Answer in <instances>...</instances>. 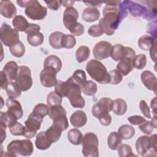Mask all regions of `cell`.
I'll use <instances>...</instances> for the list:
<instances>
[{
  "mask_svg": "<svg viewBox=\"0 0 157 157\" xmlns=\"http://www.w3.org/2000/svg\"><path fill=\"white\" fill-rule=\"evenodd\" d=\"M102 13L103 17L99 20V25L107 36L114 34L121 20L127 15L125 5L121 1L106 2Z\"/></svg>",
  "mask_w": 157,
  "mask_h": 157,
  "instance_id": "obj_1",
  "label": "cell"
},
{
  "mask_svg": "<svg viewBox=\"0 0 157 157\" xmlns=\"http://www.w3.org/2000/svg\"><path fill=\"white\" fill-rule=\"evenodd\" d=\"M86 71L89 75L97 82L107 84L110 82V76L105 66L97 59H91L86 66Z\"/></svg>",
  "mask_w": 157,
  "mask_h": 157,
  "instance_id": "obj_2",
  "label": "cell"
},
{
  "mask_svg": "<svg viewBox=\"0 0 157 157\" xmlns=\"http://www.w3.org/2000/svg\"><path fill=\"white\" fill-rule=\"evenodd\" d=\"M17 3L21 7L25 8V15L31 20H41L47 15V8L42 6L36 0L17 1Z\"/></svg>",
  "mask_w": 157,
  "mask_h": 157,
  "instance_id": "obj_3",
  "label": "cell"
},
{
  "mask_svg": "<svg viewBox=\"0 0 157 157\" xmlns=\"http://www.w3.org/2000/svg\"><path fill=\"white\" fill-rule=\"evenodd\" d=\"M7 150L13 156H29L32 155L34 147L32 142L28 139L14 140L7 145Z\"/></svg>",
  "mask_w": 157,
  "mask_h": 157,
  "instance_id": "obj_4",
  "label": "cell"
},
{
  "mask_svg": "<svg viewBox=\"0 0 157 157\" xmlns=\"http://www.w3.org/2000/svg\"><path fill=\"white\" fill-rule=\"evenodd\" d=\"M82 154L85 157H98L99 156V140L93 132H87L82 137Z\"/></svg>",
  "mask_w": 157,
  "mask_h": 157,
  "instance_id": "obj_5",
  "label": "cell"
},
{
  "mask_svg": "<svg viewBox=\"0 0 157 157\" xmlns=\"http://www.w3.org/2000/svg\"><path fill=\"white\" fill-rule=\"evenodd\" d=\"M153 148L156 151V134L150 137L147 136H140L136 142V149L139 155L145 156L149 150Z\"/></svg>",
  "mask_w": 157,
  "mask_h": 157,
  "instance_id": "obj_6",
  "label": "cell"
},
{
  "mask_svg": "<svg viewBox=\"0 0 157 157\" xmlns=\"http://www.w3.org/2000/svg\"><path fill=\"white\" fill-rule=\"evenodd\" d=\"M0 39L6 46L10 47L19 41L18 31L12 28L9 25L4 23L0 28Z\"/></svg>",
  "mask_w": 157,
  "mask_h": 157,
  "instance_id": "obj_7",
  "label": "cell"
},
{
  "mask_svg": "<svg viewBox=\"0 0 157 157\" xmlns=\"http://www.w3.org/2000/svg\"><path fill=\"white\" fill-rule=\"evenodd\" d=\"M15 82L18 85L21 91H26L31 88L33 85V79L31 70L28 66H19Z\"/></svg>",
  "mask_w": 157,
  "mask_h": 157,
  "instance_id": "obj_8",
  "label": "cell"
},
{
  "mask_svg": "<svg viewBox=\"0 0 157 157\" xmlns=\"http://www.w3.org/2000/svg\"><path fill=\"white\" fill-rule=\"evenodd\" d=\"M113 101L109 98H102L92 107L91 112L94 117L99 119L112 110Z\"/></svg>",
  "mask_w": 157,
  "mask_h": 157,
  "instance_id": "obj_9",
  "label": "cell"
},
{
  "mask_svg": "<svg viewBox=\"0 0 157 157\" xmlns=\"http://www.w3.org/2000/svg\"><path fill=\"white\" fill-rule=\"evenodd\" d=\"M57 71L51 67H44L43 70L40 74V81L42 85L47 88L55 86Z\"/></svg>",
  "mask_w": 157,
  "mask_h": 157,
  "instance_id": "obj_10",
  "label": "cell"
},
{
  "mask_svg": "<svg viewBox=\"0 0 157 157\" xmlns=\"http://www.w3.org/2000/svg\"><path fill=\"white\" fill-rule=\"evenodd\" d=\"M127 55L136 56V52L132 48L124 47L120 44H115L112 47L110 56L114 61H120Z\"/></svg>",
  "mask_w": 157,
  "mask_h": 157,
  "instance_id": "obj_11",
  "label": "cell"
},
{
  "mask_svg": "<svg viewBox=\"0 0 157 157\" xmlns=\"http://www.w3.org/2000/svg\"><path fill=\"white\" fill-rule=\"evenodd\" d=\"M112 45L107 41H100L98 42L93 49V54L97 60H102L110 56Z\"/></svg>",
  "mask_w": 157,
  "mask_h": 157,
  "instance_id": "obj_12",
  "label": "cell"
},
{
  "mask_svg": "<svg viewBox=\"0 0 157 157\" xmlns=\"http://www.w3.org/2000/svg\"><path fill=\"white\" fill-rule=\"evenodd\" d=\"M78 13L73 7L66 8L63 17V21L64 26L71 31L77 24Z\"/></svg>",
  "mask_w": 157,
  "mask_h": 157,
  "instance_id": "obj_13",
  "label": "cell"
},
{
  "mask_svg": "<svg viewBox=\"0 0 157 157\" xmlns=\"http://www.w3.org/2000/svg\"><path fill=\"white\" fill-rule=\"evenodd\" d=\"M135 56L127 55L121 59L117 65V70L123 76H126L134 69L133 59Z\"/></svg>",
  "mask_w": 157,
  "mask_h": 157,
  "instance_id": "obj_14",
  "label": "cell"
},
{
  "mask_svg": "<svg viewBox=\"0 0 157 157\" xmlns=\"http://www.w3.org/2000/svg\"><path fill=\"white\" fill-rule=\"evenodd\" d=\"M140 79L147 89L153 91L155 94L156 93L157 80L153 73L149 71H145L141 74Z\"/></svg>",
  "mask_w": 157,
  "mask_h": 157,
  "instance_id": "obj_15",
  "label": "cell"
},
{
  "mask_svg": "<svg viewBox=\"0 0 157 157\" xmlns=\"http://www.w3.org/2000/svg\"><path fill=\"white\" fill-rule=\"evenodd\" d=\"M6 105L7 107V112L14 115L17 120L20 119L23 115L22 107L19 101L15 99L8 98L6 100Z\"/></svg>",
  "mask_w": 157,
  "mask_h": 157,
  "instance_id": "obj_16",
  "label": "cell"
},
{
  "mask_svg": "<svg viewBox=\"0 0 157 157\" xmlns=\"http://www.w3.org/2000/svg\"><path fill=\"white\" fill-rule=\"evenodd\" d=\"M0 12L2 16L7 18L15 17L17 14V8L10 1H1Z\"/></svg>",
  "mask_w": 157,
  "mask_h": 157,
  "instance_id": "obj_17",
  "label": "cell"
},
{
  "mask_svg": "<svg viewBox=\"0 0 157 157\" xmlns=\"http://www.w3.org/2000/svg\"><path fill=\"white\" fill-rule=\"evenodd\" d=\"M18 69L19 67L16 62L14 61H10L5 64L2 71L7 76L9 81L12 82L17 78Z\"/></svg>",
  "mask_w": 157,
  "mask_h": 157,
  "instance_id": "obj_18",
  "label": "cell"
},
{
  "mask_svg": "<svg viewBox=\"0 0 157 157\" xmlns=\"http://www.w3.org/2000/svg\"><path fill=\"white\" fill-rule=\"evenodd\" d=\"M87 121V116L82 110H76L70 117V122L74 128H81L85 125Z\"/></svg>",
  "mask_w": 157,
  "mask_h": 157,
  "instance_id": "obj_19",
  "label": "cell"
},
{
  "mask_svg": "<svg viewBox=\"0 0 157 157\" xmlns=\"http://www.w3.org/2000/svg\"><path fill=\"white\" fill-rule=\"evenodd\" d=\"M43 119L44 118L39 117L32 112L29 114L28 119L25 122V127L29 129L37 131L40 128V125Z\"/></svg>",
  "mask_w": 157,
  "mask_h": 157,
  "instance_id": "obj_20",
  "label": "cell"
},
{
  "mask_svg": "<svg viewBox=\"0 0 157 157\" xmlns=\"http://www.w3.org/2000/svg\"><path fill=\"white\" fill-rule=\"evenodd\" d=\"M63 129L58 124L53 123L52 126L45 131L47 137L50 142H56L60 138Z\"/></svg>",
  "mask_w": 157,
  "mask_h": 157,
  "instance_id": "obj_21",
  "label": "cell"
},
{
  "mask_svg": "<svg viewBox=\"0 0 157 157\" xmlns=\"http://www.w3.org/2000/svg\"><path fill=\"white\" fill-rule=\"evenodd\" d=\"M82 17L85 21L94 22L99 18L100 12L96 7H87L84 9Z\"/></svg>",
  "mask_w": 157,
  "mask_h": 157,
  "instance_id": "obj_22",
  "label": "cell"
},
{
  "mask_svg": "<svg viewBox=\"0 0 157 157\" xmlns=\"http://www.w3.org/2000/svg\"><path fill=\"white\" fill-rule=\"evenodd\" d=\"M126 8H128L131 13V14L134 16H142L146 15L147 9L144 6H142L139 4H136L134 2H132L130 1H123Z\"/></svg>",
  "mask_w": 157,
  "mask_h": 157,
  "instance_id": "obj_23",
  "label": "cell"
},
{
  "mask_svg": "<svg viewBox=\"0 0 157 157\" xmlns=\"http://www.w3.org/2000/svg\"><path fill=\"white\" fill-rule=\"evenodd\" d=\"M52 143L46 136L45 131H41L37 134L35 145L37 149L45 150L51 146Z\"/></svg>",
  "mask_w": 157,
  "mask_h": 157,
  "instance_id": "obj_24",
  "label": "cell"
},
{
  "mask_svg": "<svg viewBox=\"0 0 157 157\" xmlns=\"http://www.w3.org/2000/svg\"><path fill=\"white\" fill-rule=\"evenodd\" d=\"M44 67H51L58 72L62 67V62L60 58L54 55L48 56L44 60Z\"/></svg>",
  "mask_w": 157,
  "mask_h": 157,
  "instance_id": "obj_25",
  "label": "cell"
},
{
  "mask_svg": "<svg viewBox=\"0 0 157 157\" xmlns=\"http://www.w3.org/2000/svg\"><path fill=\"white\" fill-rule=\"evenodd\" d=\"M127 109L128 105L126 101L124 99L121 98H117L113 101L112 111L115 115H124L126 112Z\"/></svg>",
  "mask_w": 157,
  "mask_h": 157,
  "instance_id": "obj_26",
  "label": "cell"
},
{
  "mask_svg": "<svg viewBox=\"0 0 157 157\" xmlns=\"http://www.w3.org/2000/svg\"><path fill=\"white\" fill-rule=\"evenodd\" d=\"M63 35L64 34L59 31H55L50 35L48 41L52 48L55 49H60L62 48L61 42Z\"/></svg>",
  "mask_w": 157,
  "mask_h": 157,
  "instance_id": "obj_27",
  "label": "cell"
},
{
  "mask_svg": "<svg viewBox=\"0 0 157 157\" xmlns=\"http://www.w3.org/2000/svg\"><path fill=\"white\" fill-rule=\"evenodd\" d=\"M121 138L117 132H112L109 134L107 137V144L109 147L113 150L118 149L119 146L121 144Z\"/></svg>",
  "mask_w": 157,
  "mask_h": 157,
  "instance_id": "obj_28",
  "label": "cell"
},
{
  "mask_svg": "<svg viewBox=\"0 0 157 157\" xmlns=\"http://www.w3.org/2000/svg\"><path fill=\"white\" fill-rule=\"evenodd\" d=\"M83 135L81 131L76 128L70 129L67 132V139L69 142L74 145H80L82 143Z\"/></svg>",
  "mask_w": 157,
  "mask_h": 157,
  "instance_id": "obj_29",
  "label": "cell"
},
{
  "mask_svg": "<svg viewBox=\"0 0 157 157\" xmlns=\"http://www.w3.org/2000/svg\"><path fill=\"white\" fill-rule=\"evenodd\" d=\"M118 134L123 139H130L134 136L135 129L131 125L123 124L118 128Z\"/></svg>",
  "mask_w": 157,
  "mask_h": 157,
  "instance_id": "obj_30",
  "label": "cell"
},
{
  "mask_svg": "<svg viewBox=\"0 0 157 157\" xmlns=\"http://www.w3.org/2000/svg\"><path fill=\"white\" fill-rule=\"evenodd\" d=\"M29 24L27 20L22 15H16L12 20V25L14 29L18 31H25L29 26Z\"/></svg>",
  "mask_w": 157,
  "mask_h": 157,
  "instance_id": "obj_31",
  "label": "cell"
},
{
  "mask_svg": "<svg viewBox=\"0 0 157 157\" xmlns=\"http://www.w3.org/2000/svg\"><path fill=\"white\" fill-rule=\"evenodd\" d=\"M156 40V39L151 36L144 35L139 39L138 45L142 50H149Z\"/></svg>",
  "mask_w": 157,
  "mask_h": 157,
  "instance_id": "obj_32",
  "label": "cell"
},
{
  "mask_svg": "<svg viewBox=\"0 0 157 157\" xmlns=\"http://www.w3.org/2000/svg\"><path fill=\"white\" fill-rule=\"evenodd\" d=\"M7 94L10 99H16L21 96V90L16 82H9L8 86L6 89Z\"/></svg>",
  "mask_w": 157,
  "mask_h": 157,
  "instance_id": "obj_33",
  "label": "cell"
},
{
  "mask_svg": "<svg viewBox=\"0 0 157 157\" xmlns=\"http://www.w3.org/2000/svg\"><path fill=\"white\" fill-rule=\"evenodd\" d=\"M27 40L30 45L37 47L42 44L44 42V35L40 31L28 34Z\"/></svg>",
  "mask_w": 157,
  "mask_h": 157,
  "instance_id": "obj_34",
  "label": "cell"
},
{
  "mask_svg": "<svg viewBox=\"0 0 157 157\" xmlns=\"http://www.w3.org/2000/svg\"><path fill=\"white\" fill-rule=\"evenodd\" d=\"M90 50L88 47L82 45L79 47L75 52V58L77 61L80 63L86 61L90 56Z\"/></svg>",
  "mask_w": 157,
  "mask_h": 157,
  "instance_id": "obj_35",
  "label": "cell"
},
{
  "mask_svg": "<svg viewBox=\"0 0 157 157\" xmlns=\"http://www.w3.org/2000/svg\"><path fill=\"white\" fill-rule=\"evenodd\" d=\"M82 92L88 96L94 95L98 90V86L95 82L92 80L86 81L81 87Z\"/></svg>",
  "mask_w": 157,
  "mask_h": 157,
  "instance_id": "obj_36",
  "label": "cell"
},
{
  "mask_svg": "<svg viewBox=\"0 0 157 157\" xmlns=\"http://www.w3.org/2000/svg\"><path fill=\"white\" fill-rule=\"evenodd\" d=\"M49 117L52 120H55L63 115H66V111L61 105H57L49 107Z\"/></svg>",
  "mask_w": 157,
  "mask_h": 157,
  "instance_id": "obj_37",
  "label": "cell"
},
{
  "mask_svg": "<svg viewBox=\"0 0 157 157\" xmlns=\"http://www.w3.org/2000/svg\"><path fill=\"white\" fill-rule=\"evenodd\" d=\"M9 50L11 54L17 58L21 57L24 55L25 52V47L21 41H18L15 44L9 47Z\"/></svg>",
  "mask_w": 157,
  "mask_h": 157,
  "instance_id": "obj_38",
  "label": "cell"
},
{
  "mask_svg": "<svg viewBox=\"0 0 157 157\" xmlns=\"http://www.w3.org/2000/svg\"><path fill=\"white\" fill-rule=\"evenodd\" d=\"M8 128H9V131L10 134L13 136H23L25 126H24L22 124L20 123L19 122L15 121L12 124H10Z\"/></svg>",
  "mask_w": 157,
  "mask_h": 157,
  "instance_id": "obj_39",
  "label": "cell"
},
{
  "mask_svg": "<svg viewBox=\"0 0 157 157\" xmlns=\"http://www.w3.org/2000/svg\"><path fill=\"white\" fill-rule=\"evenodd\" d=\"M62 98L55 91H51L47 95V102L49 107L61 105L62 103Z\"/></svg>",
  "mask_w": 157,
  "mask_h": 157,
  "instance_id": "obj_40",
  "label": "cell"
},
{
  "mask_svg": "<svg viewBox=\"0 0 157 157\" xmlns=\"http://www.w3.org/2000/svg\"><path fill=\"white\" fill-rule=\"evenodd\" d=\"M71 77L72 78L73 80L80 86V88L86 82L85 72L84 71L81 69H77L75 71Z\"/></svg>",
  "mask_w": 157,
  "mask_h": 157,
  "instance_id": "obj_41",
  "label": "cell"
},
{
  "mask_svg": "<svg viewBox=\"0 0 157 157\" xmlns=\"http://www.w3.org/2000/svg\"><path fill=\"white\" fill-rule=\"evenodd\" d=\"M76 44V39L73 35L71 34H64L62 37V48H72Z\"/></svg>",
  "mask_w": 157,
  "mask_h": 157,
  "instance_id": "obj_42",
  "label": "cell"
},
{
  "mask_svg": "<svg viewBox=\"0 0 157 157\" xmlns=\"http://www.w3.org/2000/svg\"><path fill=\"white\" fill-rule=\"evenodd\" d=\"M49 110H50V107L48 105L40 103L37 104L34 107L33 113L39 117L44 118V117L48 115Z\"/></svg>",
  "mask_w": 157,
  "mask_h": 157,
  "instance_id": "obj_43",
  "label": "cell"
},
{
  "mask_svg": "<svg viewBox=\"0 0 157 157\" xmlns=\"http://www.w3.org/2000/svg\"><path fill=\"white\" fill-rule=\"evenodd\" d=\"M147 64V57L144 54H139L136 55L133 59V65L134 67L137 69H144Z\"/></svg>",
  "mask_w": 157,
  "mask_h": 157,
  "instance_id": "obj_44",
  "label": "cell"
},
{
  "mask_svg": "<svg viewBox=\"0 0 157 157\" xmlns=\"http://www.w3.org/2000/svg\"><path fill=\"white\" fill-rule=\"evenodd\" d=\"M71 105L74 108L82 109L85 105V101L81 94L74 95L69 98Z\"/></svg>",
  "mask_w": 157,
  "mask_h": 157,
  "instance_id": "obj_45",
  "label": "cell"
},
{
  "mask_svg": "<svg viewBox=\"0 0 157 157\" xmlns=\"http://www.w3.org/2000/svg\"><path fill=\"white\" fill-rule=\"evenodd\" d=\"M117 150L118 155L120 157L136 156L133 153L131 147L128 144H121Z\"/></svg>",
  "mask_w": 157,
  "mask_h": 157,
  "instance_id": "obj_46",
  "label": "cell"
},
{
  "mask_svg": "<svg viewBox=\"0 0 157 157\" xmlns=\"http://www.w3.org/2000/svg\"><path fill=\"white\" fill-rule=\"evenodd\" d=\"M17 120V119L16 118V117L12 114H11L10 113L8 112L7 111L6 112H0V121L4 123L7 126V127L10 124H12V123H13Z\"/></svg>",
  "mask_w": 157,
  "mask_h": 157,
  "instance_id": "obj_47",
  "label": "cell"
},
{
  "mask_svg": "<svg viewBox=\"0 0 157 157\" xmlns=\"http://www.w3.org/2000/svg\"><path fill=\"white\" fill-rule=\"evenodd\" d=\"M110 76V83L112 85H117L119 84L122 79L123 77L121 73L117 69L112 70L109 72Z\"/></svg>",
  "mask_w": 157,
  "mask_h": 157,
  "instance_id": "obj_48",
  "label": "cell"
},
{
  "mask_svg": "<svg viewBox=\"0 0 157 157\" xmlns=\"http://www.w3.org/2000/svg\"><path fill=\"white\" fill-rule=\"evenodd\" d=\"M88 33L92 37H99L104 33L102 28L99 25H94L90 27Z\"/></svg>",
  "mask_w": 157,
  "mask_h": 157,
  "instance_id": "obj_49",
  "label": "cell"
},
{
  "mask_svg": "<svg viewBox=\"0 0 157 157\" xmlns=\"http://www.w3.org/2000/svg\"><path fill=\"white\" fill-rule=\"evenodd\" d=\"M139 128L146 135L151 134L153 130V126L150 121H146L144 123L139 124Z\"/></svg>",
  "mask_w": 157,
  "mask_h": 157,
  "instance_id": "obj_50",
  "label": "cell"
},
{
  "mask_svg": "<svg viewBox=\"0 0 157 157\" xmlns=\"http://www.w3.org/2000/svg\"><path fill=\"white\" fill-rule=\"evenodd\" d=\"M139 108L142 113V114L147 118H151V115H150V108L148 106L147 104L144 100H141L139 102Z\"/></svg>",
  "mask_w": 157,
  "mask_h": 157,
  "instance_id": "obj_51",
  "label": "cell"
},
{
  "mask_svg": "<svg viewBox=\"0 0 157 157\" xmlns=\"http://www.w3.org/2000/svg\"><path fill=\"white\" fill-rule=\"evenodd\" d=\"M128 120L132 125H139L147 121L145 118L140 115H132L129 117Z\"/></svg>",
  "mask_w": 157,
  "mask_h": 157,
  "instance_id": "obj_52",
  "label": "cell"
},
{
  "mask_svg": "<svg viewBox=\"0 0 157 157\" xmlns=\"http://www.w3.org/2000/svg\"><path fill=\"white\" fill-rule=\"evenodd\" d=\"M85 31L84 26L80 23H77V24L75 26V27L70 31L71 33L73 36H79L83 34Z\"/></svg>",
  "mask_w": 157,
  "mask_h": 157,
  "instance_id": "obj_53",
  "label": "cell"
},
{
  "mask_svg": "<svg viewBox=\"0 0 157 157\" xmlns=\"http://www.w3.org/2000/svg\"><path fill=\"white\" fill-rule=\"evenodd\" d=\"M40 27L39 25L34 24V23H29V26L26 28V29L25 31V33H26L27 34H32L36 32H39L40 31Z\"/></svg>",
  "mask_w": 157,
  "mask_h": 157,
  "instance_id": "obj_54",
  "label": "cell"
},
{
  "mask_svg": "<svg viewBox=\"0 0 157 157\" xmlns=\"http://www.w3.org/2000/svg\"><path fill=\"white\" fill-rule=\"evenodd\" d=\"M45 2L47 4L48 7L52 10H57L61 5V1H47Z\"/></svg>",
  "mask_w": 157,
  "mask_h": 157,
  "instance_id": "obj_55",
  "label": "cell"
},
{
  "mask_svg": "<svg viewBox=\"0 0 157 157\" xmlns=\"http://www.w3.org/2000/svg\"><path fill=\"white\" fill-rule=\"evenodd\" d=\"M99 120L101 124L105 126L110 125L112 122V117L109 113L105 114V115L101 117Z\"/></svg>",
  "mask_w": 157,
  "mask_h": 157,
  "instance_id": "obj_56",
  "label": "cell"
},
{
  "mask_svg": "<svg viewBox=\"0 0 157 157\" xmlns=\"http://www.w3.org/2000/svg\"><path fill=\"white\" fill-rule=\"evenodd\" d=\"M1 75V88L2 90H6L9 85V80L2 71L0 72Z\"/></svg>",
  "mask_w": 157,
  "mask_h": 157,
  "instance_id": "obj_57",
  "label": "cell"
},
{
  "mask_svg": "<svg viewBox=\"0 0 157 157\" xmlns=\"http://www.w3.org/2000/svg\"><path fill=\"white\" fill-rule=\"evenodd\" d=\"M7 126L3 122L0 121V127H1V142L2 143L4 139H6V127Z\"/></svg>",
  "mask_w": 157,
  "mask_h": 157,
  "instance_id": "obj_58",
  "label": "cell"
},
{
  "mask_svg": "<svg viewBox=\"0 0 157 157\" xmlns=\"http://www.w3.org/2000/svg\"><path fill=\"white\" fill-rule=\"evenodd\" d=\"M149 50L151 59H153V61L155 62L156 59V40L154 42V44H153V45L151 46Z\"/></svg>",
  "mask_w": 157,
  "mask_h": 157,
  "instance_id": "obj_59",
  "label": "cell"
},
{
  "mask_svg": "<svg viewBox=\"0 0 157 157\" xmlns=\"http://www.w3.org/2000/svg\"><path fill=\"white\" fill-rule=\"evenodd\" d=\"M84 3L86 4L88 6H89V7H94L95 6H99L100 7L102 4L101 2H95V1H84Z\"/></svg>",
  "mask_w": 157,
  "mask_h": 157,
  "instance_id": "obj_60",
  "label": "cell"
},
{
  "mask_svg": "<svg viewBox=\"0 0 157 157\" xmlns=\"http://www.w3.org/2000/svg\"><path fill=\"white\" fill-rule=\"evenodd\" d=\"M75 1H61V4L63 6L68 8L72 7V6L74 4Z\"/></svg>",
  "mask_w": 157,
  "mask_h": 157,
  "instance_id": "obj_61",
  "label": "cell"
},
{
  "mask_svg": "<svg viewBox=\"0 0 157 157\" xmlns=\"http://www.w3.org/2000/svg\"><path fill=\"white\" fill-rule=\"evenodd\" d=\"M151 107L153 109V112L154 113V115H156V98H154L153 100H151Z\"/></svg>",
  "mask_w": 157,
  "mask_h": 157,
  "instance_id": "obj_62",
  "label": "cell"
},
{
  "mask_svg": "<svg viewBox=\"0 0 157 157\" xmlns=\"http://www.w3.org/2000/svg\"><path fill=\"white\" fill-rule=\"evenodd\" d=\"M150 121H151L153 128H156V123H157V121H156V115H154L153 118H152V120Z\"/></svg>",
  "mask_w": 157,
  "mask_h": 157,
  "instance_id": "obj_63",
  "label": "cell"
}]
</instances>
